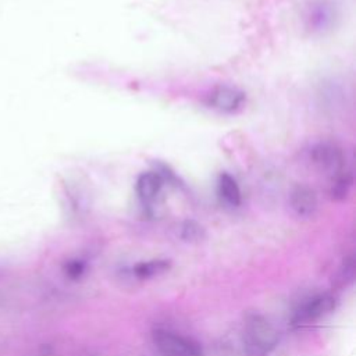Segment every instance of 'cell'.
Returning a JSON list of instances; mask_svg holds the SVG:
<instances>
[{
    "label": "cell",
    "mask_w": 356,
    "mask_h": 356,
    "mask_svg": "<svg viewBox=\"0 0 356 356\" xmlns=\"http://www.w3.org/2000/svg\"><path fill=\"white\" fill-rule=\"evenodd\" d=\"M309 19H310V25L313 26V29H324L328 25H331L332 19H334V13L332 8L325 4V3H318L313 7L312 13L309 14Z\"/></svg>",
    "instance_id": "cell-9"
},
{
    "label": "cell",
    "mask_w": 356,
    "mask_h": 356,
    "mask_svg": "<svg viewBox=\"0 0 356 356\" xmlns=\"http://www.w3.org/2000/svg\"><path fill=\"white\" fill-rule=\"evenodd\" d=\"M245 102V93L238 88L220 85L211 90L207 96V104L221 113H234L242 107Z\"/></svg>",
    "instance_id": "cell-5"
},
{
    "label": "cell",
    "mask_w": 356,
    "mask_h": 356,
    "mask_svg": "<svg viewBox=\"0 0 356 356\" xmlns=\"http://www.w3.org/2000/svg\"><path fill=\"white\" fill-rule=\"evenodd\" d=\"M289 206L299 217H310L317 209L316 192L306 185H296L289 193Z\"/></svg>",
    "instance_id": "cell-6"
},
{
    "label": "cell",
    "mask_w": 356,
    "mask_h": 356,
    "mask_svg": "<svg viewBox=\"0 0 356 356\" xmlns=\"http://www.w3.org/2000/svg\"><path fill=\"white\" fill-rule=\"evenodd\" d=\"M168 268V261L165 260H152L146 263H140L135 267V274L140 278H149L157 274H161Z\"/></svg>",
    "instance_id": "cell-10"
},
{
    "label": "cell",
    "mask_w": 356,
    "mask_h": 356,
    "mask_svg": "<svg viewBox=\"0 0 356 356\" xmlns=\"http://www.w3.org/2000/svg\"><path fill=\"white\" fill-rule=\"evenodd\" d=\"M217 193L220 196V199L231 206V207H236L241 204L242 200V195H241V189L238 182L235 181V178L227 172L220 174L218 181H217Z\"/></svg>",
    "instance_id": "cell-8"
},
{
    "label": "cell",
    "mask_w": 356,
    "mask_h": 356,
    "mask_svg": "<svg viewBox=\"0 0 356 356\" xmlns=\"http://www.w3.org/2000/svg\"><path fill=\"white\" fill-rule=\"evenodd\" d=\"M309 160L314 168L321 172H327L331 179L348 171L343 150L334 143H316L309 150Z\"/></svg>",
    "instance_id": "cell-2"
},
{
    "label": "cell",
    "mask_w": 356,
    "mask_h": 356,
    "mask_svg": "<svg viewBox=\"0 0 356 356\" xmlns=\"http://www.w3.org/2000/svg\"><path fill=\"white\" fill-rule=\"evenodd\" d=\"M163 188V177L154 171L142 172L136 179V193L143 203H152Z\"/></svg>",
    "instance_id": "cell-7"
},
{
    "label": "cell",
    "mask_w": 356,
    "mask_h": 356,
    "mask_svg": "<svg viewBox=\"0 0 356 356\" xmlns=\"http://www.w3.org/2000/svg\"><path fill=\"white\" fill-rule=\"evenodd\" d=\"M243 356H267L278 342V332L260 314H249L242 325Z\"/></svg>",
    "instance_id": "cell-1"
},
{
    "label": "cell",
    "mask_w": 356,
    "mask_h": 356,
    "mask_svg": "<svg viewBox=\"0 0 356 356\" xmlns=\"http://www.w3.org/2000/svg\"><path fill=\"white\" fill-rule=\"evenodd\" d=\"M199 234H200V228L195 222H186L182 228V235L188 241L193 238H199Z\"/></svg>",
    "instance_id": "cell-11"
},
{
    "label": "cell",
    "mask_w": 356,
    "mask_h": 356,
    "mask_svg": "<svg viewBox=\"0 0 356 356\" xmlns=\"http://www.w3.org/2000/svg\"><path fill=\"white\" fill-rule=\"evenodd\" d=\"M153 342L163 356H204L197 342L170 330H154Z\"/></svg>",
    "instance_id": "cell-3"
},
{
    "label": "cell",
    "mask_w": 356,
    "mask_h": 356,
    "mask_svg": "<svg viewBox=\"0 0 356 356\" xmlns=\"http://www.w3.org/2000/svg\"><path fill=\"white\" fill-rule=\"evenodd\" d=\"M68 274L71 275V277H78L81 273H82V270H83V267H82V264L79 263V261H74V263H71L70 266H68Z\"/></svg>",
    "instance_id": "cell-12"
},
{
    "label": "cell",
    "mask_w": 356,
    "mask_h": 356,
    "mask_svg": "<svg viewBox=\"0 0 356 356\" xmlns=\"http://www.w3.org/2000/svg\"><path fill=\"white\" fill-rule=\"evenodd\" d=\"M335 309V298L328 293L317 295L307 302H305L292 317L293 325H305L313 323L327 314H330Z\"/></svg>",
    "instance_id": "cell-4"
}]
</instances>
